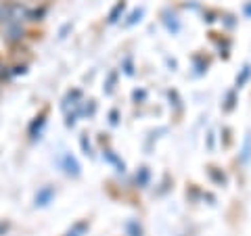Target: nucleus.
<instances>
[{
	"mask_svg": "<svg viewBox=\"0 0 251 236\" xmlns=\"http://www.w3.org/2000/svg\"><path fill=\"white\" fill-rule=\"evenodd\" d=\"M126 232H128L130 236H143V228L138 226V222H134V219H132V222L126 224Z\"/></svg>",
	"mask_w": 251,
	"mask_h": 236,
	"instance_id": "1",
	"label": "nucleus"
},
{
	"mask_svg": "<svg viewBox=\"0 0 251 236\" xmlns=\"http://www.w3.org/2000/svg\"><path fill=\"white\" fill-rule=\"evenodd\" d=\"M124 6H126V2H124V0H120V2H117V6H115L113 11H111V15H109V21L115 23V21H117V17H120V15H122Z\"/></svg>",
	"mask_w": 251,
	"mask_h": 236,
	"instance_id": "2",
	"label": "nucleus"
},
{
	"mask_svg": "<svg viewBox=\"0 0 251 236\" xmlns=\"http://www.w3.org/2000/svg\"><path fill=\"white\" fill-rule=\"evenodd\" d=\"M249 77H251V67H249V65H245V71H241V73H239V77H237V86H239V88H241V86L249 80Z\"/></svg>",
	"mask_w": 251,
	"mask_h": 236,
	"instance_id": "3",
	"label": "nucleus"
},
{
	"mask_svg": "<svg viewBox=\"0 0 251 236\" xmlns=\"http://www.w3.org/2000/svg\"><path fill=\"white\" fill-rule=\"evenodd\" d=\"M136 180H138V184H140V186H145V184L149 182V169H147V167H143V171L138 174V178H136Z\"/></svg>",
	"mask_w": 251,
	"mask_h": 236,
	"instance_id": "4",
	"label": "nucleus"
},
{
	"mask_svg": "<svg viewBox=\"0 0 251 236\" xmlns=\"http://www.w3.org/2000/svg\"><path fill=\"white\" fill-rule=\"evenodd\" d=\"M143 13H145L143 9H136L134 13H132V17H130V21H128V25H134V23L140 19V15H143Z\"/></svg>",
	"mask_w": 251,
	"mask_h": 236,
	"instance_id": "5",
	"label": "nucleus"
},
{
	"mask_svg": "<svg viewBox=\"0 0 251 236\" xmlns=\"http://www.w3.org/2000/svg\"><path fill=\"white\" fill-rule=\"evenodd\" d=\"M209 176H211V178H214V180H216V182H224V176H222V174H220V171H218L216 167H211V169H209Z\"/></svg>",
	"mask_w": 251,
	"mask_h": 236,
	"instance_id": "6",
	"label": "nucleus"
},
{
	"mask_svg": "<svg viewBox=\"0 0 251 236\" xmlns=\"http://www.w3.org/2000/svg\"><path fill=\"white\" fill-rule=\"evenodd\" d=\"M234 100H237V98H234V92H230V94H228V105H226V109H228V111H232V109H234Z\"/></svg>",
	"mask_w": 251,
	"mask_h": 236,
	"instance_id": "7",
	"label": "nucleus"
},
{
	"mask_svg": "<svg viewBox=\"0 0 251 236\" xmlns=\"http://www.w3.org/2000/svg\"><path fill=\"white\" fill-rule=\"evenodd\" d=\"M145 96H147L145 90H136V92H134V100H140V98H145Z\"/></svg>",
	"mask_w": 251,
	"mask_h": 236,
	"instance_id": "8",
	"label": "nucleus"
},
{
	"mask_svg": "<svg viewBox=\"0 0 251 236\" xmlns=\"http://www.w3.org/2000/svg\"><path fill=\"white\" fill-rule=\"evenodd\" d=\"M124 67H126L128 73H132V59H128V63H124Z\"/></svg>",
	"mask_w": 251,
	"mask_h": 236,
	"instance_id": "9",
	"label": "nucleus"
},
{
	"mask_svg": "<svg viewBox=\"0 0 251 236\" xmlns=\"http://www.w3.org/2000/svg\"><path fill=\"white\" fill-rule=\"evenodd\" d=\"M243 11H245V15H249V17H251V4H247V6H245V9H243Z\"/></svg>",
	"mask_w": 251,
	"mask_h": 236,
	"instance_id": "10",
	"label": "nucleus"
},
{
	"mask_svg": "<svg viewBox=\"0 0 251 236\" xmlns=\"http://www.w3.org/2000/svg\"><path fill=\"white\" fill-rule=\"evenodd\" d=\"M111 121H113V123H117V111H113V113H111Z\"/></svg>",
	"mask_w": 251,
	"mask_h": 236,
	"instance_id": "11",
	"label": "nucleus"
}]
</instances>
